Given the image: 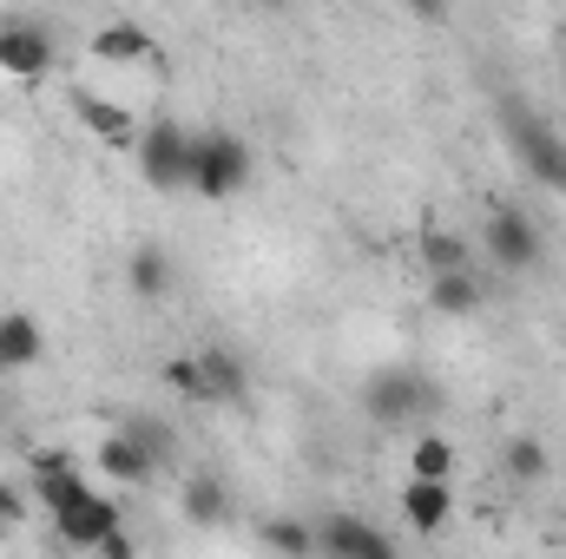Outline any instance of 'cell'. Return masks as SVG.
<instances>
[{
  "label": "cell",
  "instance_id": "ac0fdd59",
  "mask_svg": "<svg viewBox=\"0 0 566 559\" xmlns=\"http://www.w3.org/2000/svg\"><path fill=\"white\" fill-rule=\"evenodd\" d=\"M126 277H133V296H139V303H158V296L171 289V257H165L158 244H139L133 264H126Z\"/></svg>",
  "mask_w": 566,
  "mask_h": 559
},
{
  "label": "cell",
  "instance_id": "6da1fadb",
  "mask_svg": "<svg viewBox=\"0 0 566 559\" xmlns=\"http://www.w3.org/2000/svg\"><path fill=\"white\" fill-rule=\"evenodd\" d=\"M133 165L151 191H191V171H198V133H185L178 119H151L133 145Z\"/></svg>",
  "mask_w": 566,
  "mask_h": 559
},
{
  "label": "cell",
  "instance_id": "83f0119b",
  "mask_svg": "<svg viewBox=\"0 0 566 559\" xmlns=\"http://www.w3.org/2000/svg\"><path fill=\"white\" fill-rule=\"evenodd\" d=\"M258 7H290V0H258Z\"/></svg>",
  "mask_w": 566,
  "mask_h": 559
},
{
  "label": "cell",
  "instance_id": "d4e9b609",
  "mask_svg": "<svg viewBox=\"0 0 566 559\" xmlns=\"http://www.w3.org/2000/svg\"><path fill=\"white\" fill-rule=\"evenodd\" d=\"M448 7H454V0H409V13L428 20V27H441V20H448Z\"/></svg>",
  "mask_w": 566,
  "mask_h": 559
},
{
  "label": "cell",
  "instance_id": "5b68a950",
  "mask_svg": "<svg viewBox=\"0 0 566 559\" xmlns=\"http://www.w3.org/2000/svg\"><path fill=\"white\" fill-rule=\"evenodd\" d=\"M494 271H534L541 264V231L521 204H488V231H481Z\"/></svg>",
  "mask_w": 566,
  "mask_h": 559
},
{
  "label": "cell",
  "instance_id": "8fae6325",
  "mask_svg": "<svg viewBox=\"0 0 566 559\" xmlns=\"http://www.w3.org/2000/svg\"><path fill=\"white\" fill-rule=\"evenodd\" d=\"M448 514H454V481L409 474V487H402V520H409L416 534H441V527H448Z\"/></svg>",
  "mask_w": 566,
  "mask_h": 559
},
{
  "label": "cell",
  "instance_id": "52a82bcc",
  "mask_svg": "<svg viewBox=\"0 0 566 559\" xmlns=\"http://www.w3.org/2000/svg\"><path fill=\"white\" fill-rule=\"evenodd\" d=\"M53 534L66 540V547H86V553H99L113 534H119V500L113 494H80V500H66V507H53Z\"/></svg>",
  "mask_w": 566,
  "mask_h": 559
},
{
  "label": "cell",
  "instance_id": "2e32d148",
  "mask_svg": "<svg viewBox=\"0 0 566 559\" xmlns=\"http://www.w3.org/2000/svg\"><path fill=\"white\" fill-rule=\"evenodd\" d=\"M40 356H46V329L27 309H7L0 316V369H33Z\"/></svg>",
  "mask_w": 566,
  "mask_h": 559
},
{
  "label": "cell",
  "instance_id": "8992f818",
  "mask_svg": "<svg viewBox=\"0 0 566 559\" xmlns=\"http://www.w3.org/2000/svg\"><path fill=\"white\" fill-rule=\"evenodd\" d=\"M0 73L13 80V86H33V80H46L53 73V33L40 27V20H0Z\"/></svg>",
  "mask_w": 566,
  "mask_h": 559
},
{
  "label": "cell",
  "instance_id": "44dd1931",
  "mask_svg": "<svg viewBox=\"0 0 566 559\" xmlns=\"http://www.w3.org/2000/svg\"><path fill=\"white\" fill-rule=\"evenodd\" d=\"M468 257H474V251H468V238H461V231H428V238H422L428 277H434V271H461Z\"/></svg>",
  "mask_w": 566,
  "mask_h": 559
},
{
  "label": "cell",
  "instance_id": "cb8c5ba5",
  "mask_svg": "<svg viewBox=\"0 0 566 559\" xmlns=\"http://www.w3.org/2000/svg\"><path fill=\"white\" fill-rule=\"evenodd\" d=\"M119 428H126V434H133V441H139L145 454H158V461H165V454H171V428H165V421L126 415V421H119Z\"/></svg>",
  "mask_w": 566,
  "mask_h": 559
},
{
  "label": "cell",
  "instance_id": "ffe728a7",
  "mask_svg": "<svg viewBox=\"0 0 566 559\" xmlns=\"http://www.w3.org/2000/svg\"><path fill=\"white\" fill-rule=\"evenodd\" d=\"M409 474H434V481H454V441L448 434H422L409 447Z\"/></svg>",
  "mask_w": 566,
  "mask_h": 559
},
{
  "label": "cell",
  "instance_id": "4fadbf2b",
  "mask_svg": "<svg viewBox=\"0 0 566 559\" xmlns=\"http://www.w3.org/2000/svg\"><path fill=\"white\" fill-rule=\"evenodd\" d=\"M93 461H99V474H106V481H119V487H145V481L158 474V454H145L126 428H113V434L99 441V454H93Z\"/></svg>",
  "mask_w": 566,
  "mask_h": 559
},
{
  "label": "cell",
  "instance_id": "9c48e42d",
  "mask_svg": "<svg viewBox=\"0 0 566 559\" xmlns=\"http://www.w3.org/2000/svg\"><path fill=\"white\" fill-rule=\"evenodd\" d=\"M73 113H80V126L106 145V151H133L139 133H145L139 113H126V106H113V99H93V93H73Z\"/></svg>",
  "mask_w": 566,
  "mask_h": 559
},
{
  "label": "cell",
  "instance_id": "484cf974",
  "mask_svg": "<svg viewBox=\"0 0 566 559\" xmlns=\"http://www.w3.org/2000/svg\"><path fill=\"white\" fill-rule=\"evenodd\" d=\"M27 514V500H20V487L13 481H0V520H20Z\"/></svg>",
  "mask_w": 566,
  "mask_h": 559
},
{
  "label": "cell",
  "instance_id": "d6986e66",
  "mask_svg": "<svg viewBox=\"0 0 566 559\" xmlns=\"http://www.w3.org/2000/svg\"><path fill=\"white\" fill-rule=\"evenodd\" d=\"M501 467H507L521 487H534V481H547V447H541L534 434H514V441L501 447Z\"/></svg>",
  "mask_w": 566,
  "mask_h": 559
},
{
  "label": "cell",
  "instance_id": "4316f807",
  "mask_svg": "<svg viewBox=\"0 0 566 559\" xmlns=\"http://www.w3.org/2000/svg\"><path fill=\"white\" fill-rule=\"evenodd\" d=\"M99 553H113V559H133V534H126V527H119V534H113V540H106V547H99Z\"/></svg>",
  "mask_w": 566,
  "mask_h": 559
},
{
  "label": "cell",
  "instance_id": "ba28073f",
  "mask_svg": "<svg viewBox=\"0 0 566 559\" xmlns=\"http://www.w3.org/2000/svg\"><path fill=\"white\" fill-rule=\"evenodd\" d=\"M316 553L389 559V534H376V527H369V520H356V514H329V520H316Z\"/></svg>",
  "mask_w": 566,
  "mask_h": 559
},
{
  "label": "cell",
  "instance_id": "7c38bea8",
  "mask_svg": "<svg viewBox=\"0 0 566 559\" xmlns=\"http://www.w3.org/2000/svg\"><path fill=\"white\" fill-rule=\"evenodd\" d=\"M198 376H205V409H238L244 395H251V376H244V362L231 356V349H218V342H205L198 349Z\"/></svg>",
  "mask_w": 566,
  "mask_h": 559
},
{
  "label": "cell",
  "instance_id": "277c9868",
  "mask_svg": "<svg viewBox=\"0 0 566 559\" xmlns=\"http://www.w3.org/2000/svg\"><path fill=\"white\" fill-rule=\"evenodd\" d=\"M363 402H369L376 421L402 428V421H416V415H434V409H441V389H434L428 376H416V369H382V376L363 389Z\"/></svg>",
  "mask_w": 566,
  "mask_h": 559
},
{
  "label": "cell",
  "instance_id": "5bb4252c",
  "mask_svg": "<svg viewBox=\"0 0 566 559\" xmlns=\"http://www.w3.org/2000/svg\"><path fill=\"white\" fill-rule=\"evenodd\" d=\"M93 60L99 66H145V60H158V40L145 33L139 20H113V27L93 33Z\"/></svg>",
  "mask_w": 566,
  "mask_h": 559
},
{
  "label": "cell",
  "instance_id": "e0dca14e",
  "mask_svg": "<svg viewBox=\"0 0 566 559\" xmlns=\"http://www.w3.org/2000/svg\"><path fill=\"white\" fill-rule=\"evenodd\" d=\"M178 500H185V520H198V527H211V520H224V507H231V487H224L218 474H191Z\"/></svg>",
  "mask_w": 566,
  "mask_h": 559
},
{
  "label": "cell",
  "instance_id": "3957f363",
  "mask_svg": "<svg viewBox=\"0 0 566 559\" xmlns=\"http://www.w3.org/2000/svg\"><path fill=\"white\" fill-rule=\"evenodd\" d=\"M251 184V145L238 133H198V171H191V191L205 204H224Z\"/></svg>",
  "mask_w": 566,
  "mask_h": 559
},
{
  "label": "cell",
  "instance_id": "30bf717a",
  "mask_svg": "<svg viewBox=\"0 0 566 559\" xmlns=\"http://www.w3.org/2000/svg\"><path fill=\"white\" fill-rule=\"evenodd\" d=\"M33 494H40V507H46V514L86 494V474L73 467V454H66V447H33Z\"/></svg>",
  "mask_w": 566,
  "mask_h": 559
},
{
  "label": "cell",
  "instance_id": "9a60e30c",
  "mask_svg": "<svg viewBox=\"0 0 566 559\" xmlns=\"http://www.w3.org/2000/svg\"><path fill=\"white\" fill-rule=\"evenodd\" d=\"M481 303H488V289H481V277H474L468 264L428 277V309H434V316H474Z\"/></svg>",
  "mask_w": 566,
  "mask_h": 559
},
{
  "label": "cell",
  "instance_id": "7a4b0ae2",
  "mask_svg": "<svg viewBox=\"0 0 566 559\" xmlns=\"http://www.w3.org/2000/svg\"><path fill=\"white\" fill-rule=\"evenodd\" d=\"M501 119H507V145H514V158L527 165V178L566 198V139L547 126V119H534L527 106H507Z\"/></svg>",
  "mask_w": 566,
  "mask_h": 559
},
{
  "label": "cell",
  "instance_id": "7402d4cb",
  "mask_svg": "<svg viewBox=\"0 0 566 559\" xmlns=\"http://www.w3.org/2000/svg\"><path fill=\"white\" fill-rule=\"evenodd\" d=\"M264 547H277V553H316V527H303V520H271L264 527Z\"/></svg>",
  "mask_w": 566,
  "mask_h": 559
},
{
  "label": "cell",
  "instance_id": "603a6c76",
  "mask_svg": "<svg viewBox=\"0 0 566 559\" xmlns=\"http://www.w3.org/2000/svg\"><path fill=\"white\" fill-rule=\"evenodd\" d=\"M165 382H171V395H185V402H198V409H205V376H198V356H171V362H165Z\"/></svg>",
  "mask_w": 566,
  "mask_h": 559
},
{
  "label": "cell",
  "instance_id": "f1b7e54d",
  "mask_svg": "<svg viewBox=\"0 0 566 559\" xmlns=\"http://www.w3.org/2000/svg\"><path fill=\"white\" fill-rule=\"evenodd\" d=\"M560 80H566V66H560Z\"/></svg>",
  "mask_w": 566,
  "mask_h": 559
}]
</instances>
